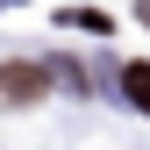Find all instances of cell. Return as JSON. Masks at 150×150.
Masks as SVG:
<instances>
[{"label": "cell", "mask_w": 150, "mask_h": 150, "mask_svg": "<svg viewBox=\"0 0 150 150\" xmlns=\"http://www.w3.org/2000/svg\"><path fill=\"white\" fill-rule=\"evenodd\" d=\"M129 100L150 115V64H129Z\"/></svg>", "instance_id": "2"}, {"label": "cell", "mask_w": 150, "mask_h": 150, "mask_svg": "<svg viewBox=\"0 0 150 150\" xmlns=\"http://www.w3.org/2000/svg\"><path fill=\"white\" fill-rule=\"evenodd\" d=\"M43 93H50V71L43 64H7V71H0V100L29 107V100H43Z\"/></svg>", "instance_id": "1"}]
</instances>
